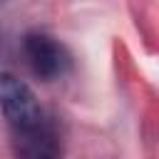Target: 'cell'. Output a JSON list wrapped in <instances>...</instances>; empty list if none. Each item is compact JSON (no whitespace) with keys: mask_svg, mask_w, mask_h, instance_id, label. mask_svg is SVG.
Listing matches in <instances>:
<instances>
[{"mask_svg":"<svg viewBox=\"0 0 159 159\" xmlns=\"http://www.w3.org/2000/svg\"><path fill=\"white\" fill-rule=\"evenodd\" d=\"M0 112L10 132L27 129L45 117V109L40 107V99L35 97L30 84L12 72H0Z\"/></svg>","mask_w":159,"mask_h":159,"instance_id":"6da1fadb","label":"cell"},{"mask_svg":"<svg viewBox=\"0 0 159 159\" xmlns=\"http://www.w3.org/2000/svg\"><path fill=\"white\" fill-rule=\"evenodd\" d=\"M22 55H25V62L32 70V75L45 80V82L65 77L70 72V67H72L70 50L57 37H52L47 32H30V35H25Z\"/></svg>","mask_w":159,"mask_h":159,"instance_id":"7a4b0ae2","label":"cell"},{"mask_svg":"<svg viewBox=\"0 0 159 159\" xmlns=\"http://www.w3.org/2000/svg\"><path fill=\"white\" fill-rule=\"evenodd\" d=\"M12 147L17 159H62V137L57 124L45 114L37 124L12 132Z\"/></svg>","mask_w":159,"mask_h":159,"instance_id":"3957f363","label":"cell"}]
</instances>
